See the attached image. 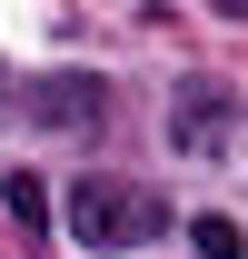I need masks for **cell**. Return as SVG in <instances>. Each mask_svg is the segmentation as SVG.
<instances>
[{"mask_svg":"<svg viewBox=\"0 0 248 259\" xmlns=\"http://www.w3.org/2000/svg\"><path fill=\"white\" fill-rule=\"evenodd\" d=\"M60 229H70L90 259H119V249H149L159 229H169V199H159L149 180H90V169H80Z\"/></svg>","mask_w":248,"mask_h":259,"instance_id":"obj_1","label":"cell"},{"mask_svg":"<svg viewBox=\"0 0 248 259\" xmlns=\"http://www.w3.org/2000/svg\"><path fill=\"white\" fill-rule=\"evenodd\" d=\"M228 120H238V90L199 80V90L169 110V140H179V150H218V140H228Z\"/></svg>","mask_w":248,"mask_h":259,"instance_id":"obj_2","label":"cell"},{"mask_svg":"<svg viewBox=\"0 0 248 259\" xmlns=\"http://www.w3.org/2000/svg\"><path fill=\"white\" fill-rule=\"evenodd\" d=\"M189 239H199V259H248V239H238V220H189Z\"/></svg>","mask_w":248,"mask_h":259,"instance_id":"obj_5","label":"cell"},{"mask_svg":"<svg viewBox=\"0 0 248 259\" xmlns=\"http://www.w3.org/2000/svg\"><path fill=\"white\" fill-rule=\"evenodd\" d=\"M20 110H30L40 130H99V80H30Z\"/></svg>","mask_w":248,"mask_h":259,"instance_id":"obj_3","label":"cell"},{"mask_svg":"<svg viewBox=\"0 0 248 259\" xmlns=\"http://www.w3.org/2000/svg\"><path fill=\"white\" fill-rule=\"evenodd\" d=\"M0 209H10L20 229H50V199H40V180H30V169H10V180H0Z\"/></svg>","mask_w":248,"mask_h":259,"instance_id":"obj_4","label":"cell"},{"mask_svg":"<svg viewBox=\"0 0 248 259\" xmlns=\"http://www.w3.org/2000/svg\"><path fill=\"white\" fill-rule=\"evenodd\" d=\"M218 10H228V20H248V0H218Z\"/></svg>","mask_w":248,"mask_h":259,"instance_id":"obj_6","label":"cell"}]
</instances>
